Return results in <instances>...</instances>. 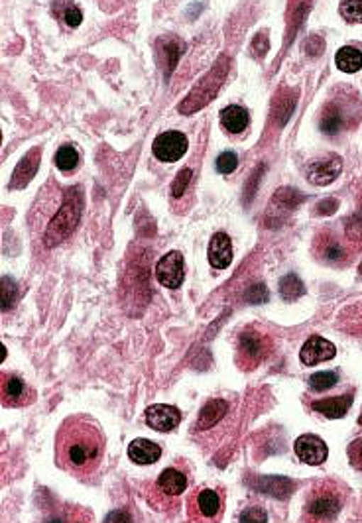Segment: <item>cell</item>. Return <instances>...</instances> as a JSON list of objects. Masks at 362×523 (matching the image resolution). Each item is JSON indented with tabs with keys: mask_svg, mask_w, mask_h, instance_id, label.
I'll return each mask as SVG.
<instances>
[{
	"mask_svg": "<svg viewBox=\"0 0 362 523\" xmlns=\"http://www.w3.org/2000/svg\"><path fill=\"white\" fill-rule=\"evenodd\" d=\"M104 458V435L87 415H71L55 435V463L77 478L93 476Z\"/></svg>",
	"mask_w": 362,
	"mask_h": 523,
	"instance_id": "obj_1",
	"label": "cell"
},
{
	"mask_svg": "<svg viewBox=\"0 0 362 523\" xmlns=\"http://www.w3.org/2000/svg\"><path fill=\"white\" fill-rule=\"evenodd\" d=\"M345 492L336 482H317L305 500L303 522L305 523H331L343 507Z\"/></svg>",
	"mask_w": 362,
	"mask_h": 523,
	"instance_id": "obj_2",
	"label": "cell"
},
{
	"mask_svg": "<svg viewBox=\"0 0 362 523\" xmlns=\"http://www.w3.org/2000/svg\"><path fill=\"white\" fill-rule=\"evenodd\" d=\"M229 69H231V60L229 55H219V60L215 61V65L209 69L203 77L199 79L195 87L191 89L190 94L181 101L180 112L181 114H193V112L205 109L213 99H215L221 87H223L224 79L229 75Z\"/></svg>",
	"mask_w": 362,
	"mask_h": 523,
	"instance_id": "obj_3",
	"label": "cell"
},
{
	"mask_svg": "<svg viewBox=\"0 0 362 523\" xmlns=\"http://www.w3.org/2000/svg\"><path fill=\"white\" fill-rule=\"evenodd\" d=\"M83 213V191L79 187H71L65 193V199L61 203L57 215L53 216L52 223L45 231V246H57L70 236L71 232L77 229Z\"/></svg>",
	"mask_w": 362,
	"mask_h": 523,
	"instance_id": "obj_4",
	"label": "cell"
},
{
	"mask_svg": "<svg viewBox=\"0 0 362 523\" xmlns=\"http://www.w3.org/2000/svg\"><path fill=\"white\" fill-rule=\"evenodd\" d=\"M272 338L256 326H246L236 341V364L242 370L258 368L272 352Z\"/></svg>",
	"mask_w": 362,
	"mask_h": 523,
	"instance_id": "obj_5",
	"label": "cell"
},
{
	"mask_svg": "<svg viewBox=\"0 0 362 523\" xmlns=\"http://www.w3.org/2000/svg\"><path fill=\"white\" fill-rule=\"evenodd\" d=\"M0 395H2V405L4 407H24L28 403L34 402L35 392L20 376L2 374Z\"/></svg>",
	"mask_w": 362,
	"mask_h": 523,
	"instance_id": "obj_6",
	"label": "cell"
},
{
	"mask_svg": "<svg viewBox=\"0 0 362 523\" xmlns=\"http://www.w3.org/2000/svg\"><path fill=\"white\" fill-rule=\"evenodd\" d=\"M152 150H154V155L160 162H177L187 152V138H185V134L177 132V130H170V132H164V134L155 138Z\"/></svg>",
	"mask_w": 362,
	"mask_h": 523,
	"instance_id": "obj_7",
	"label": "cell"
},
{
	"mask_svg": "<svg viewBox=\"0 0 362 523\" xmlns=\"http://www.w3.org/2000/svg\"><path fill=\"white\" fill-rule=\"evenodd\" d=\"M155 277L158 282L170 287V290H177L183 277H185V264H183V256H181L177 250H173L170 254H165L158 266H155Z\"/></svg>",
	"mask_w": 362,
	"mask_h": 523,
	"instance_id": "obj_8",
	"label": "cell"
},
{
	"mask_svg": "<svg viewBox=\"0 0 362 523\" xmlns=\"http://www.w3.org/2000/svg\"><path fill=\"white\" fill-rule=\"evenodd\" d=\"M341 158L336 154H329L325 158H317L307 165V180L313 185H329L339 177L341 173Z\"/></svg>",
	"mask_w": 362,
	"mask_h": 523,
	"instance_id": "obj_9",
	"label": "cell"
},
{
	"mask_svg": "<svg viewBox=\"0 0 362 523\" xmlns=\"http://www.w3.org/2000/svg\"><path fill=\"white\" fill-rule=\"evenodd\" d=\"M293 448H295L297 458L302 463L311 464V466H317V464H323L327 461V445L317 435H302V437H297Z\"/></svg>",
	"mask_w": 362,
	"mask_h": 523,
	"instance_id": "obj_10",
	"label": "cell"
},
{
	"mask_svg": "<svg viewBox=\"0 0 362 523\" xmlns=\"http://www.w3.org/2000/svg\"><path fill=\"white\" fill-rule=\"evenodd\" d=\"M190 507L191 512H195L203 519H215L221 515V510H223V497L219 492L211 488L197 490L191 496Z\"/></svg>",
	"mask_w": 362,
	"mask_h": 523,
	"instance_id": "obj_11",
	"label": "cell"
},
{
	"mask_svg": "<svg viewBox=\"0 0 362 523\" xmlns=\"http://www.w3.org/2000/svg\"><path fill=\"white\" fill-rule=\"evenodd\" d=\"M181 421V413L177 407L173 405H165V403H155L152 407L146 409V423L148 427L165 433V431H173Z\"/></svg>",
	"mask_w": 362,
	"mask_h": 523,
	"instance_id": "obj_12",
	"label": "cell"
},
{
	"mask_svg": "<svg viewBox=\"0 0 362 523\" xmlns=\"http://www.w3.org/2000/svg\"><path fill=\"white\" fill-rule=\"evenodd\" d=\"M40 160H42V148L34 146L24 158H22V160H20V162H18L16 167H14V173H12V177H10L9 187L10 189L26 187L28 183L34 180L35 172H38V167H40Z\"/></svg>",
	"mask_w": 362,
	"mask_h": 523,
	"instance_id": "obj_13",
	"label": "cell"
},
{
	"mask_svg": "<svg viewBox=\"0 0 362 523\" xmlns=\"http://www.w3.org/2000/svg\"><path fill=\"white\" fill-rule=\"evenodd\" d=\"M336 348L335 344L329 343L327 338H323L319 335L309 336V341L303 344L302 352H300V358L305 366H315L317 362L331 360L335 358Z\"/></svg>",
	"mask_w": 362,
	"mask_h": 523,
	"instance_id": "obj_14",
	"label": "cell"
},
{
	"mask_svg": "<svg viewBox=\"0 0 362 523\" xmlns=\"http://www.w3.org/2000/svg\"><path fill=\"white\" fill-rule=\"evenodd\" d=\"M209 262L211 266L216 270H224V268L231 266L233 262V244L229 234L224 232H216L215 236L209 242Z\"/></svg>",
	"mask_w": 362,
	"mask_h": 523,
	"instance_id": "obj_15",
	"label": "cell"
},
{
	"mask_svg": "<svg viewBox=\"0 0 362 523\" xmlns=\"http://www.w3.org/2000/svg\"><path fill=\"white\" fill-rule=\"evenodd\" d=\"M351 405H353V394H346L311 402V409H315V412L325 415L329 419H339V417H345L349 409H351Z\"/></svg>",
	"mask_w": 362,
	"mask_h": 523,
	"instance_id": "obj_16",
	"label": "cell"
},
{
	"mask_svg": "<svg viewBox=\"0 0 362 523\" xmlns=\"http://www.w3.org/2000/svg\"><path fill=\"white\" fill-rule=\"evenodd\" d=\"M248 484L254 490L266 492L280 500H285L293 492V482L285 476H254Z\"/></svg>",
	"mask_w": 362,
	"mask_h": 523,
	"instance_id": "obj_17",
	"label": "cell"
},
{
	"mask_svg": "<svg viewBox=\"0 0 362 523\" xmlns=\"http://www.w3.org/2000/svg\"><path fill=\"white\" fill-rule=\"evenodd\" d=\"M303 201V195L297 191V189L292 187H282L280 191L274 193V197L270 201V211H268V219L272 216H280L284 213H290L295 207L300 205Z\"/></svg>",
	"mask_w": 362,
	"mask_h": 523,
	"instance_id": "obj_18",
	"label": "cell"
},
{
	"mask_svg": "<svg viewBox=\"0 0 362 523\" xmlns=\"http://www.w3.org/2000/svg\"><path fill=\"white\" fill-rule=\"evenodd\" d=\"M130 461L136 464H154L162 456V448L150 439H134L128 445Z\"/></svg>",
	"mask_w": 362,
	"mask_h": 523,
	"instance_id": "obj_19",
	"label": "cell"
},
{
	"mask_svg": "<svg viewBox=\"0 0 362 523\" xmlns=\"http://www.w3.org/2000/svg\"><path fill=\"white\" fill-rule=\"evenodd\" d=\"M226 412H229V403L224 402V400H211V402L205 403V407L199 412L195 429L205 431L211 429V427H215L216 423L226 415Z\"/></svg>",
	"mask_w": 362,
	"mask_h": 523,
	"instance_id": "obj_20",
	"label": "cell"
},
{
	"mask_svg": "<svg viewBox=\"0 0 362 523\" xmlns=\"http://www.w3.org/2000/svg\"><path fill=\"white\" fill-rule=\"evenodd\" d=\"M317 254L323 262L333 264V266H343L349 262V250H346L345 244H341L336 238H329V236L319 241Z\"/></svg>",
	"mask_w": 362,
	"mask_h": 523,
	"instance_id": "obj_21",
	"label": "cell"
},
{
	"mask_svg": "<svg viewBox=\"0 0 362 523\" xmlns=\"http://www.w3.org/2000/svg\"><path fill=\"white\" fill-rule=\"evenodd\" d=\"M155 486L162 490L165 496H180V494H183L185 488H187V478H185V474L177 470V468H165V470L160 474V478H158V484H155Z\"/></svg>",
	"mask_w": 362,
	"mask_h": 523,
	"instance_id": "obj_22",
	"label": "cell"
},
{
	"mask_svg": "<svg viewBox=\"0 0 362 523\" xmlns=\"http://www.w3.org/2000/svg\"><path fill=\"white\" fill-rule=\"evenodd\" d=\"M221 124L226 132L241 134L242 130H246V126H248V112L238 104H231L221 112Z\"/></svg>",
	"mask_w": 362,
	"mask_h": 523,
	"instance_id": "obj_23",
	"label": "cell"
},
{
	"mask_svg": "<svg viewBox=\"0 0 362 523\" xmlns=\"http://www.w3.org/2000/svg\"><path fill=\"white\" fill-rule=\"evenodd\" d=\"M336 67L345 73H356L362 69V53L356 48H341L336 52Z\"/></svg>",
	"mask_w": 362,
	"mask_h": 523,
	"instance_id": "obj_24",
	"label": "cell"
},
{
	"mask_svg": "<svg viewBox=\"0 0 362 523\" xmlns=\"http://www.w3.org/2000/svg\"><path fill=\"white\" fill-rule=\"evenodd\" d=\"M295 103H297V94L293 91H284L280 97H276V101H274V116L278 119L280 126H284L287 119L292 116V112L295 111Z\"/></svg>",
	"mask_w": 362,
	"mask_h": 523,
	"instance_id": "obj_25",
	"label": "cell"
},
{
	"mask_svg": "<svg viewBox=\"0 0 362 523\" xmlns=\"http://www.w3.org/2000/svg\"><path fill=\"white\" fill-rule=\"evenodd\" d=\"M91 522V514L89 512H83L81 507H63L60 512H55V514L48 519L45 523H89Z\"/></svg>",
	"mask_w": 362,
	"mask_h": 523,
	"instance_id": "obj_26",
	"label": "cell"
},
{
	"mask_svg": "<svg viewBox=\"0 0 362 523\" xmlns=\"http://www.w3.org/2000/svg\"><path fill=\"white\" fill-rule=\"evenodd\" d=\"M280 293L285 301H293L297 297H302L305 293V287H303V282L297 277L295 274H287L282 277L280 282Z\"/></svg>",
	"mask_w": 362,
	"mask_h": 523,
	"instance_id": "obj_27",
	"label": "cell"
},
{
	"mask_svg": "<svg viewBox=\"0 0 362 523\" xmlns=\"http://www.w3.org/2000/svg\"><path fill=\"white\" fill-rule=\"evenodd\" d=\"M343 126V114L336 106H327L323 114H321V130L329 134V136H335L336 132Z\"/></svg>",
	"mask_w": 362,
	"mask_h": 523,
	"instance_id": "obj_28",
	"label": "cell"
},
{
	"mask_svg": "<svg viewBox=\"0 0 362 523\" xmlns=\"http://www.w3.org/2000/svg\"><path fill=\"white\" fill-rule=\"evenodd\" d=\"M79 162L77 150L73 146H61L55 154V165L60 167L61 172H71Z\"/></svg>",
	"mask_w": 362,
	"mask_h": 523,
	"instance_id": "obj_29",
	"label": "cell"
},
{
	"mask_svg": "<svg viewBox=\"0 0 362 523\" xmlns=\"http://www.w3.org/2000/svg\"><path fill=\"white\" fill-rule=\"evenodd\" d=\"M339 382V376L335 372H317L309 378V387L313 392H325L331 390Z\"/></svg>",
	"mask_w": 362,
	"mask_h": 523,
	"instance_id": "obj_30",
	"label": "cell"
},
{
	"mask_svg": "<svg viewBox=\"0 0 362 523\" xmlns=\"http://www.w3.org/2000/svg\"><path fill=\"white\" fill-rule=\"evenodd\" d=\"M341 14L346 22L362 24V0H343L341 2Z\"/></svg>",
	"mask_w": 362,
	"mask_h": 523,
	"instance_id": "obj_31",
	"label": "cell"
},
{
	"mask_svg": "<svg viewBox=\"0 0 362 523\" xmlns=\"http://www.w3.org/2000/svg\"><path fill=\"white\" fill-rule=\"evenodd\" d=\"M216 170L221 173H233L236 167H238V155L234 152H223V154L216 158Z\"/></svg>",
	"mask_w": 362,
	"mask_h": 523,
	"instance_id": "obj_32",
	"label": "cell"
},
{
	"mask_svg": "<svg viewBox=\"0 0 362 523\" xmlns=\"http://www.w3.org/2000/svg\"><path fill=\"white\" fill-rule=\"evenodd\" d=\"M270 299V293L264 283H254L246 290V301L252 305H260V303H266Z\"/></svg>",
	"mask_w": 362,
	"mask_h": 523,
	"instance_id": "obj_33",
	"label": "cell"
},
{
	"mask_svg": "<svg viewBox=\"0 0 362 523\" xmlns=\"http://www.w3.org/2000/svg\"><path fill=\"white\" fill-rule=\"evenodd\" d=\"M190 181H191L190 167H183V170H180V173L175 175V180H173V183H172L173 197H181V195H183V191H185L187 185H190Z\"/></svg>",
	"mask_w": 362,
	"mask_h": 523,
	"instance_id": "obj_34",
	"label": "cell"
},
{
	"mask_svg": "<svg viewBox=\"0 0 362 523\" xmlns=\"http://www.w3.org/2000/svg\"><path fill=\"white\" fill-rule=\"evenodd\" d=\"M238 523H268L266 512L258 506L246 507L241 514V522Z\"/></svg>",
	"mask_w": 362,
	"mask_h": 523,
	"instance_id": "obj_35",
	"label": "cell"
},
{
	"mask_svg": "<svg viewBox=\"0 0 362 523\" xmlns=\"http://www.w3.org/2000/svg\"><path fill=\"white\" fill-rule=\"evenodd\" d=\"M14 299H16V285L10 277L4 275L2 277V309L6 311L14 303Z\"/></svg>",
	"mask_w": 362,
	"mask_h": 523,
	"instance_id": "obj_36",
	"label": "cell"
},
{
	"mask_svg": "<svg viewBox=\"0 0 362 523\" xmlns=\"http://www.w3.org/2000/svg\"><path fill=\"white\" fill-rule=\"evenodd\" d=\"M180 55H181V42H177L175 38H170V43H168V75L172 73L175 65H177V61H180Z\"/></svg>",
	"mask_w": 362,
	"mask_h": 523,
	"instance_id": "obj_37",
	"label": "cell"
},
{
	"mask_svg": "<svg viewBox=\"0 0 362 523\" xmlns=\"http://www.w3.org/2000/svg\"><path fill=\"white\" fill-rule=\"evenodd\" d=\"M349 458H351V464L354 468L362 472V437L349 445Z\"/></svg>",
	"mask_w": 362,
	"mask_h": 523,
	"instance_id": "obj_38",
	"label": "cell"
},
{
	"mask_svg": "<svg viewBox=\"0 0 362 523\" xmlns=\"http://www.w3.org/2000/svg\"><path fill=\"white\" fill-rule=\"evenodd\" d=\"M268 50H270L268 34L266 32H260V34H256V38H254V42H252V52H254L256 57H264L268 53Z\"/></svg>",
	"mask_w": 362,
	"mask_h": 523,
	"instance_id": "obj_39",
	"label": "cell"
},
{
	"mask_svg": "<svg viewBox=\"0 0 362 523\" xmlns=\"http://www.w3.org/2000/svg\"><path fill=\"white\" fill-rule=\"evenodd\" d=\"M262 172H264V165H258V167L254 170V173H252L251 181L246 183V191H244V199H246V201H252V197H254V193H256V185H258V180H260V175H262Z\"/></svg>",
	"mask_w": 362,
	"mask_h": 523,
	"instance_id": "obj_40",
	"label": "cell"
},
{
	"mask_svg": "<svg viewBox=\"0 0 362 523\" xmlns=\"http://www.w3.org/2000/svg\"><path fill=\"white\" fill-rule=\"evenodd\" d=\"M81 22H83L81 10L77 6H67V10H65V24L70 28H77L81 26Z\"/></svg>",
	"mask_w": 362,
	"mask_h": 523,
	"instance_id": "obj_41",
	"label": "cell"
},
{
	"mask_svg": "<svg viewBox=\"0 0 362 523\" xmlns=\"http://www.w3.org/2000/svg\"><path fill=\"white\" fill-rule=\"evenodd\" d=\"M104 523H132V519H130V515L124 510H114V512L106 515Z\"/></svg>",
	"mask_w": 362,
	"mask_h": 523,
	"instance_id": "obj_42",
	"label": "cell"
},
{
	"mask_svg": "<svg viewBox=\"0 0 362 523\" xmlns=\"http://www.w3.org/2000/svg\"><path fill=\"white\" fill-rule=\"evenodd\" d=\"M323 40H321L319 35H311L309 40H307V53L309 55H319L323 52Z\"/></svg>",
	"mask_w": 362,
	"mask_h": 523,
	"instance_id": "obj_43",
	"label": "cell"
},
{
	"mask_svg": "<svg viewBox=\"0 0 362 523\" xmlns=\"http://www.w3.org/2000/svg\"><path fill=\"white\" fill-rule=\"evenodd\" d=\"M336 207H339V203H336L333 197L323 199L319 205H317V211H319L321 215H333V213L336 211Z\"/></svg>",
	"mask_w": 362,
	"mask_h": 523,
	"instance_id": "obj_44",
	"label": "cell"
},
{
	"mask_svg": "<svg viewBox=\"0 0 362 523\" xmlns=\"http://www.w3.org/2000/svg\"><path fill=\"white\" fill-rule=\"evenodd\" d=\"M358 423H361V425H362V413H361V417H358Z\"/></svg>",
	"mask_w": 362,
	"mask_h": 523,
	"instance_id": "obj_45",
	"label": "cell"
},
{
	"mask_svg": "<svg viewBox=\"0 0 362 523\" xmlns=\"http://www.w3.org/2000/svg\"><path fill=\"white\" fill-rule=\"evenodd\" d=\"M358 272H361V274H362V262H361V266H358Z\"/></svg>",
	"mask_w": 362,
	"mask_h": 523,
	"instance_id": "obj_46",
	"label": "cell"
}]
</instances>
